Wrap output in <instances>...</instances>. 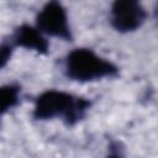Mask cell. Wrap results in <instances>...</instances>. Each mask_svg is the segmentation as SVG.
Masks as SVG:
<instances>
[{
  "label": "cell",
  "instance_id": "cell-7",
  "mask_svg": "<svg viewBox=\"0 0 158 158\" xmlns=\"http://www.w3.org/2000/svg\"><path fill=\"white\" fill-rule=\"evenodd\" d=\"M14 48H15V46L12 44V42L10 40L9 41H2L0 43V69L4 68L9 63L10 58L12 56Z\"/></svg>",
  "mask_w": 158,
  "mask_h": 158
},
{
  "label": "cell",
  "instance_id": "cell-5",
  "mask_svg": "<svg viewBox=\"0 0 158 158\" xmlns=\"http://www.w3.org/2000/svg\"><path fill=\"white\" fill-rule=\"evenodd\" d=\"M10 41L15 47L31 49L40 54H47L49 52V42L46 36L41 33L36 26L28 23L19 26L10 37Z\"/></svg>",
  "mask_w": 158,
  "mask_h": 158
},
{
  "label": "cell",
  "instance_id": "cell-6",
  "mask_svg": "<svg viewBox=\"0 0 158 158\" xmlns=\"http://www.w3.org/2000/svg\"><path fill=\"white\" fill-rule=\"evenodd\" d=\"M21 88L16 84L0 85V115L6 114L20 101Z\"/></svg>",
  "mask_w": 158,
  "mask_h": 158
},
{
  "label": "cell",
  "instance_id": "cell-8",
  "mask_svg": "<svg viewBox=\"0 0 158 158\" xmlns=\"http://www.w3.org/2000/svg\"><path fill=\"white\" fill-rule=\"evenodd\" d=\"M105 158H125L123 156V152H122V148H120V143H114L110 148V152L109 154L105 157Z\"/></svg>",
  "mask_w": 158,
  "mask_h": 158
},
{
  "label": "cell",
  "instance_id": "cell-2",
  "mask_svg": "<svg viewBox=\"0 0 158 158\" xmlns=\"http://www.w3.org/2000/svg\"><path fill=\"white\" fill-rule=\"evenodd\" d=\"M64 72L70 80L88 83L115 77L118 74V68L93 49L78 47L67 54Z\"/></svg>",
  "mask_w": 158,
  "mask_h": 158
},
{
  "label": "cell",
  "instance_id": "cell-3",
  "mask_svg": "<svg viewBox=\"0 0 158 158\" xmlns=\"http://www.w3.org/2000/svg\"><path fill=\"white\" fill-rule=\"evenodd\" d=\"M36 27L44 36L72 41L73 35L69 26L68 12L58 1L46 2L36 16Z\"/></svg>",
  "mask_w": 158,
  "mask_h": 158
},
{
  "label": "cell",
  "instance_id": "cell-4",
  "mask_svg": "<svg viewBox=\"0 0 158 158\" xmlns=\"http://www.w3.org/2000/svg\"><path fill=\"white\" fill-rule=\"evenodd\" d=\"M147 19V11L143 5L135 0H118L111 5V26L121 33H128L138 30Z\"/></svg>",
  "mask_w": 158,
  "mask_h": 158
},
{
  "label": "cell",
  "instance_id": "cell-1",
  "mask_svg": "<svg viewBox=\"0 0 158 158\" xmlns=\"http://www.w3.org/2000/svg\"><path fill=\"white\" fill-rule=\"evenodd\" d=\"M89 107L90 101L85 98L63 90L49 89L37 96L32 115L36 120L62 117L68 126H73L85 116Z\"/></svg>",
  "mask_w": 158,
  "mask_h": 158
}]
</instances>
